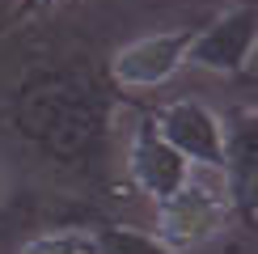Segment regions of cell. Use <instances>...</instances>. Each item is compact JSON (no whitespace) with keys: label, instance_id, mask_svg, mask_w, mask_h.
<instances>
[{"label":"cell","instance_id":"cell-1","mask_svg":"<svg viewBox=\"0 0 258 254\" xmlns=\"http://www.w3.org/2000/svg\"><path fill=\"white\" fill-rule=\"evenodd\" d=\"M224 216H229V199H220L212 186L186 178L174 195L157 199V220H161L157 237L165 246H182V250L203 246L224 229Z\"/></svg>","mask_w":258,"mask_h":254},{"label":"cell","instance_id":"cell-2","mask_svg":"<svg viewBox=\"0 0 258 254\" xmlns=\"http://www.w3.org/2000/svg\"><path fill=\"white\" fill-rule=\"evenodd\" d=\"M254 34H258V13L250 5L224 9L220 17H212L203 30H190V47L186 59L199 64L208 72H224V77H237L250 68L254 55Z\"/></svg>","mask_w":258,"mask_h":254},{"label":"cell","instance_id":"cell-3","mask_svg":"<svg viewBox=\"0 0 258 254\" xmlns=\"http://www.w3.org/2000/svg\"><path fill=\"white\" fill-rule=\"evenodd\" d=\"M157 136L165 140L186 165H212L220 169L224 157V127L203 102H169L157 110Z\"/></svg>","mask_w":258,"mask_h":254},{"label":"cell","instance_id":"cell-4","mask_svg":"<svg viewBox=\"0 0 258 254\" xmlns=\"http://www.w3.org/2000/svg\"><path fill=\"white\" fill-rule=\"evenodd\" d=\"M186 47H190V30L144 34V38L127 42L123 51H114L110 72L127 89H153V85H165L186 64Z\"/></svg>","mask_w":258,"mask_h":254},{"label":"cell","instance_id":"cell-5","mask_svg":"<svg viewBox=\"0 0 258 254\" xmlns=\"http://www.w3.org/2000/svg\"><path fill=\"white\" fill-rule=\"evenodd\" d=\"M224 127V157H220V169H224V186H229V208L237 212L245 225H254V178H258V119L254 110H233L229 119L220 123Z\"/></svg>","mask_w":258,"mask_h":254},{"label":"cell","instance_id":"cell-6","mask_svg":"<svg viewBox=\"0 0 258 254\" xmlns=\"http://www.w3.org/2000/svg\"><path fill=\"white\" fill-rule=\"evenodd\" d=\"M127 165H132V178L144 195L153 199H165L190 178V165L169 148L165 140L157 136L153 119H140L136 136H132V153H127Z\"/></svg>","mask_w":258,"mask_h":254},{"label":"cell","instance_id":"cell-7","mask_svg":"<svg viewBox=\"0 0 258 254\" xmlns=\"http://www.w3.org/2000/svg\"><path fill=\"white\" fill-rule=\"evenodd\" d=\"M93 254H174V246H165L161 237L144 229H127V225H102L89 233Z\"/></svg>","mask_w":258,"mask_h":254},{"label":"cell","instance_id":"cell-8","mask_svg":"<svg viewBox=\"0 0 258 254\" xmlns=\"http://www.w3.org/2000/svg\"><path fill=\"white\" fill-rule=\"evenodd\" d=\"M17 254H93V246H89V233L59 229V233H42V237L26 241Z\"/></svg>","mask_w":258,"mask_h":254},{"label":"cell","instance_id":"cell-9","mask_svg":"<svg viewBox=\"0 0 258 254\" xmlns=\"http://www.w3.org/2000/svg\"><path fill=\"white\" fill-rule=\"evenodd\" d=\"M59 0H21L17 17H34V13H47V9H55Z\"/></svg>","mask_w":258,"mask_h":254}]
</instances>
